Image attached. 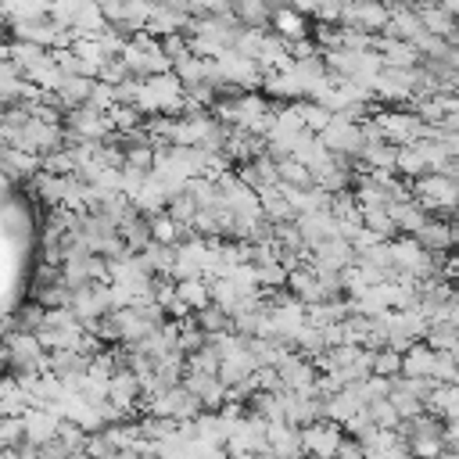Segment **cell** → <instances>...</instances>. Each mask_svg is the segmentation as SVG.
<instances>
[{
  "instance_id": "cell-1",
  "label": "cell",
  "mask_w": 459,
  "mask_h": 459,
  "mask_svg": "<svg viewBox=\"0 0 459 459\" xmlns=\"http://www.w3.org/2000/svg\"><path fill=\"white\" fill-rule=\"evenodd\" d=\"M373 126H377L380 136H384L387 143H394V147H409V143L423 140V133H427V122H423L420 115H412L409 108H380V104H377Z\"/></svg>"
},
{
  "instance_id": "cell-2",
  "label": "cell",
  "mask_w": 459,
  "mask_h": 459,
  "mask_svg": "<svg viewBox=\"0 0 459 459\" xmlns=\"http://www.w3.org/2000/svg\"><path fill=\"white\" fill-rule=\"evenodd\" d=\"M373 93L380 108H409L416 97V68H384Z\"/></svg>"
},
{
  "instance_id": "cell-3",
  "label": "cell",
  "mask_w": 459,
  "mask_h": 459,
  "mask_svg": "<svg viewBox=\"0 0 459 459\" xmlns=\"http://www.w3.org/2000/svg\"><path fill=\"white\" fill-rule=\"evenodd\" d=\"M348 434L341 423H330V420H319L312 427H301V448H305V459H337L341 448H344Z\"/></svg>"
},
{
  "instance_id": "cell-4",
  "label": "cell",
  "mask_w": 459,
  "mask_h": 459,
  "mask_svg": "<svg viewBox=\"0 0 459 459\" xmlns=\"http://www.w3.org/2000/svg\"><path fill=\"white\" fill-rule=\"evenodd\" d=\"M319 140L326 143L330 154H341V158H351V161H359V154H362V147H366L362 126H359V122H348L344 115H333V122L319 133Z\"/></svg>"
},
{
  "instance_id": "cell-5",
  "label": "cell",
  "mask_w": 459,
  "mask_h": 459,
  "mask_svg": "<svg viewBox=\"0 0 459 459\" xmlns=\"http://www.w3.org/2000/svg\"><path fill=\"white\" fill-rule=\"evenodd\" d=\"M359 262V251L351 247V240H344V237H333V240H326V244H319L312 255H308V265L323 276V273H344V269H351Z\"/></svg>"
},
{
  "instance_id": "cell-6",
  "label": "cell",
  "mask_w": 459,
  "mask_h": 459,
  "mask_svg": "<svg viewBox=\"0 0 459 459\" xmlns=\"http://www.w3.org/2000/svg\"><path fill=\"white\" fill-rule=\"evenodd\" d=\"M341 7H344L341 25H348V29L384 36L391 25V7H384V4H341Z\"/></svg>"
},
{
  "instance_id": "cell-7",
  "label": "cell",
  "mask_w": 459,
  "mask_h": 459,
  "mask_svg": "<svg viewBox=\"0 0 459 459\" xmlns=\"http://www.w3.org/2000/svg\"><path fill=\"white\" fill-rule=\"evenodd\" d=\"M22 423H25V445H32V448H47L61 430V416L50 409H29L22 416Z\"/></svg>"
},
{
  "instance_id": "cell-8",
  "label": "cell",
  "mask_w": 459,
  "mask_h": 459,
  "mask_svg": "<svg viewBox=\"0 0 459 459\" xmlns=\"http://www.w3.org/2000/svg\"><path fill=\"white\" fill-rule=\"evenodd\" d=\"M0 165H4V176L14 183V179H25V186L43 172V158L39 154H29V151H14V147H0Z\"/></svg>"
},
{
  "instance_id": "cell-9",
  "label": "cell",
  "mask_w": 459,
  "mask_h": 459,
  "mask_svg": "<svg viewBox=\"0 0 459 459\" xmlns=\"http://www.w3.org/2000/svg\"><path fill=\"white\" fill-rule=\"evenodd\" d=\"M298 230H301V240H305V247H308V251H316L319 244H326V240L341 237V226H337V219H333L330 212L298 215Z\"/></svg>"
},
{
  "instance_id": "cell-10",
  "label": "cell",
  "mask_w": 459,
  "mask_h": 459,
  "mask_svg": "<svg viewBox=\"0 0 459 459\" xmlns=\"http://www.w3.org/2000/svg\"><path fill=\"white\" fill-rule=\"evenodd\" d=\"M43 326H47V308L39 301H32V298L4 316V333H32L36 337Z\"/></svg>"
},
{
  "instance_id": "cell-11",
  "label": "cell",
  "mask_w": 459,
  "mask_h": 459,
  "mask_svg": "<svg viewBox=\"0 0 459 459\" xmlns=\"http://www.w3.org/2000/svg\"><path fill=\"white\" fill-rule=\"evenodd\" d=\"M237 176H240L255 194H265V190H276V186H280V161H273V158L265 154V158H258V161L237 165Z\"/></svg>"
},
{
  "instance_id": "cell-12",
  "label": "cell",
  "mask_w": 459,
  "mask_h": 459,
  "mask_svg": "<svg viewBox=\"0 0 459 459\" xmlns=\"http://www.w3.org/2000/svg\"><path fill=\"white\" fill-rule=\"evenodd\" d=\"M416 240H420L423 251H430V255H452V251L459 247L455 230H452V219H437V215L416 233Z\"/></svg>"
},
{
  "instance_id": "cell-13",
  "label": "cell",
  "mask_w": 459,
  "mask_h": 459,
  "mask_svg": "<svg viewBox=\"0 0 459 459\" xmlns=\"http://www.w3.org/2000/svg\"><path fill=\"white\" fill-rule=\"evenodd\" d=\"M362 409H366V402L359 398V391H355V387H341L337 394H330V398L323 402V420L348 427Z\"/></svg>"
},
{
  "instance_id": "cell-14",
  "label": "cell",
  "mask_w": 459,
  "mask_h": 459,
  "mask_svg": "<svg viewBox=\"0 0 459 459\" xmlns=\"http://www.w3.org/2000/svg\"><path fill=\"white\" fill-rule=\"evenodd\" d=\"M387 212H391V219H394V226H398V233H402V237H416V233H420V230H423V226L434 219V215H430V212H427V208H423L416 197L394 201Z\"/></svg>"
},
{
  "instance_id": "cell-15",
  "label": "cell",
  "mask_w": 459,
  "mask_h": 459,
  "mask_svg": "<svg viewBox=\"0 0 459 459\" xmlns=\"http://www.w3.org/2000/svg\"><path fill=\"white\" fill-rule=\"evenodd\" d=\"M287 290H290V294H294L301 305H308V308L326 301V294H323V280H319V273H316L308 262H305L301 269H294V273H290Z\"/></svg>"
},
{
  "instance_id": "cell-16",
  "label": "cell",
  "mask_w": 459,
  "mask_h": 459,
  "mask_svg": "<svg viewBox=\"0 0 459 459\" xmlns=\"http://www.w3.org/2000/svg\"><path fill=\"white\" fill-rule=\"evenodd\" d=\"M269 455L273 459H301V427L294 423H269Z\"/></svg>"
},
{
  "instance_id": "cell-17",
  "label": "cell",
  "mask_w": 459,
  "mask_h": 459,
  "mask_svg": "<svg viewBox=\"0 0 459 459\" xmlns=\"http://www.w3.org/2000/svg\"><path fill=\"white\" fill-rule=\"evenodd\" d=\"M373 50L384 57V68H420V50L412 43H402V39H391V36H377Z\"/></svg>"
},
{
  "instance_id": "cell-18",
  "label": "cell",
  "mask_w": 459,
  "mask_h": 459,
  "mask_svg": "<svg viewBox=\"0 0 459 459\" xmlns=\"http://www.w3.org/2000/svg\"><path fill=\"white\" fill-rule=\"evenodd\" d=\"M273 32L283 36L287 43H298V39H308V36H312V25H308V18H305L298 7L280 4L276 14H273Z\"/></svg>"
},
{
  "instance_id": "cell-19",
  "label": "cell",
  "mask_w": 459,
  "mask_h": 459,
  "mask_svg": "<svg viewBox=\"0 0 459 459\" xmlns=\"http://www.w3.org/2000/svg\"><path fill=\"white\" fill-rule=\"evenodd\" d=\"M68 183H72V176L39 172V176L29 183V190H32V197H36V201H43V204L54 212V208H65V197H68Z\"/></svg>"
},
{
  "instance_id": "cell-20",
  "label": "cell",
  "mask_w": 459,
  "mask_h": 459,
  "mask_svg": "<svg viewBox=\"0 0 459 459\" xmlns=\"http://www.w3.org/2000/svg\"><path fill=\"white\" fill-rule=\"evenodd\" d=\"M434 369H437V351L420 341L405 351V366H402V377H416V380H434Z\"/></svg>"
},
{
  "instance_id": "cell-21",
  "label": "cell",
  "mask_w": 459,
  "mask_h": 459,
  "mask_svg": "<svg viewBox=\"0 0 459 459\" xmlns=\"http://www.w3.org/2000/svg\"><path fill=\"white\" fill-rule=\"evenodd\" d=\"M290 158H294V161H301V165L316 176L323 165H330V158H333V154L326 151V143H323L316 133H305V136L294 143V154H290Z\"/></svg>"
},
{
  "instance_id": "cell-22",
  "label": "cell",
  "mask_w": 459,
  "mask_h": 459,
  "mask_svg": "<svg viewBox=\"0 0 459 459\" xmlns=\"http://www.w3.org/2000/svg\"><path fill=\"white\" fill-rule=\"evenodd\" d=\"M262 197V212H265V219L269 222H298V208L290 204V197L276 186V190H265V194H258Z\"/></svg>"
},
{
  "instance_id": "cell-23",
  "label": "cell",
  "mask_w": 459,
  "mask_h": 459,
  "mask_svg": "<svg viewBox=\"0 0 459 459\" xmlns=\"http://www.w3.org/2000/svg\"><path fill=\"white\" fill-rule=\"evenodd\" d=\"M176 290H179V301L190 308V312H201V308H208L212 305V280H179L176 283Z\"/></svg>"
},
{
  "instance_id": "cell-24",
  "label": "cell",
  "mask_w": 459,
  "mask_h": 459,
  "mask_svg": "<svg viewBox=\"0 0 459 459\" xmlns=\"http://www.w3.org/2000/svg\"><path fill=\"white\" fill-rule=\"evenodd\" d=\"M90 90H93V79L75 75V79H65V82H61L57 97H61L65 111H75V108H86V104H90Z\"/></svg>"
},
{
  "instance_id": "cell-25",
  "label": "cell",
  "mask_w": 459,
  "mask_h": 459,
  "mask_svg": "<svg viewBox=\"0 0 459 459\" xmlns=\"http://www.w3.org/2000/svg\"><path fill=\"white\" fill-rule=\"evenodd\" d=\"M32 301H39L47 312H54V308H72V287H68L65 280L47 283V287H32Z\"/></svg>"
},
{
  "instance_id": "cell-26",
  "label": "cell",
  "mask_w": 459,
  "mask_h": 459,
  "mask_svg": "<svg viewBox=\"0 0 459 459\" xmlns=\"http://www.w3.org/2000/svg\"><path fill=\"white\" fill-rule=\"evenodd\" d=\"M194 319H197V326H201L208 337H222V333H233V316H230V312H222L219 305H208V308L194 312Z\"/></svg>"
},
{
  "instance_id": "cell-27",
  "label": "cell",
  "mask_w": 459,
  "mask_h": 459,
  "mask_svg": "<svg viewBox=\"0 0 459 459\" xmlns=\"http://www.w3.org/2000/svg\"><path fill=\"white\" fill-rule=\"evenodd\" d=\"M402 366H405V351L398 348H380L373 351V377H384V380H398L402 377Z\"/></svg>"
},
{
  "instance_id": "cell-28",
  "label": "cell",
  "mask_w": 459,
  "mask_h": 459,
  "mask_svg": "<svg viewBox=\"0 0 459 459\" xmlns=\"http://www.w3.org/2000/svg\"><path fill=\"white\" fill-rule=\"evenodd\" d=\"M280 186H287V190H308V186H316V176L301 161L287 158V161H280Z\"/></svg>"
},
{
  "instance_id": "cell-29",
  "label": "cell",
  "mask_w": 459,
  "mask_h": 459,
  "mask_svg": "<svg viewBox=\"0 0 459 459\" xmlns=\"http://www.w3.org/2000/svg\"><path fill=\"white\" fill-rule=\"evenodd\" d=\"M169 215H172L179 226H190V230H194V222H197V215H201V204L194 201L190 190H183V194H176V197L169 201Z\"/></svg>"
},
{
  "instance_id": "cell-30",
  "label": "cell",
  "mask_w": 459,
  "mask_h": 459,
  "mask_svg": "<svg viewBox=\"0 0 459 459\" xmlns=\"http://www.w3.org/2000/svg\"><path fill=\"white\" fill-rule=\"evenodd\" d=\"M366 412H369L373 427H380V430H398V427H402V416H398V409H394V402H391V398L366 405Z\"/></svg>"
},
{
  "instance_id": "cell-31",
  "label": "cell",
  "mask_w": 459,
  "mask_h": 459,
  "mask_svg": "<svg viewBox=\"0 0 459 459\" xmlns=\"http://www.w3.org/2000/svg\"><path fill=\"white\" fill-rule=\"evenodd\" d=\"M355 391H359V398H362L366 405H373V402H384V398H391L394 384H391V380H384V377H366L362 384H355Z\"/></svg>"
},
{
  "instance_id": "cell-32",
  "label": "cell",
  "mask_w": 459,
  "mask_h": 459,
  "mask_svg": "<svg viewBox=\"0 0 459 459\" xmlns=\"http://www.w3.org/2000/svg\"><path fill=\"white\" fill-rule=\"evenodd\" d=\"M0 445L4 448H22L25 445V423H22V416H4L0 420Z\"/></svg>"
},
{
  "instance_id": "cell-33",
  "label": "cell",
  "mask_w": 459,
  "mask_h": 459,
  "mask_svg": "<svg viewBox=\"0 0 459 459\" xmlns=\"http://www.w3.org/2000/svg\"><path fill=\"white\" fill-rule=\"evenodd\" d=\"M427 344H430L434 351H452V348L459 344V330H455L452 323H441V326H430V333H427Z\"/></svg>"
},
{
  "instance_id": "cell-34",
  "label": "cell",
  "mask_w": 459,
  "mask_h": 459,
  "mask_svg": "<svg viewBox=\"0 0 459 459\" xmlns=\"http://www.w3.org/2000/svg\"><path fill=\"white\" fill-rule=\"evenodd\" d=\"M161 50H165V57H169L172 65L194 54V50H190V36H186V32H176V36H165V39H161Z\"/></svg>"
},
{
  "instance_id": "cell-35",
  "label": "cell",
  "mask_w": 459,
  "mask_h": 459,
  "mask_svg": "<svg viewBox=\"0 0 459 459\" xmlns=\"http://www.w3.org/2000/svg\"><path fill=\"white\" fill-rule=\"evenodd\" d=\"M448 355H452V359H455V362H459V344H455V348H452V351H448Z\"/></svg>"
}]
</instances>
